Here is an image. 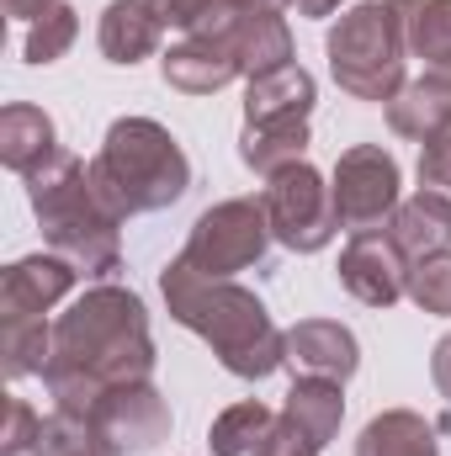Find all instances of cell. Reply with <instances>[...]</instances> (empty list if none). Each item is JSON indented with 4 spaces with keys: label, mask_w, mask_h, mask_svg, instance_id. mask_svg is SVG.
<instances>
[{
    "label": "cell",
    "mask_w": 451,
    "mask_h": 456,
    "mask_svg": "<svg viewBox=\"0 0 451 456\" xmlns=\"http://www.w3.org/2000/svg\"><path fill=\"white\" fill-rule=\"evenodd\" d=\"M149 377H154V340L138 292L102 281L53 324V355L43 382L64 414L91 419L112 387H133Z\"/></svg>",
    "instance_id": "1"
},
{
    "label": "cell",
    "mask_w": 451,
    "mask_h": 456,
    "mask_svg": "<svg viewBox=\"0 0 451 456\" xmlns=\"http://www.w3.org/2000/svg\"><path fill=\"white\" fill-rule=\"evenodd\" d=\"M160 292L165 308L181 330L202 335L213 345V355L224 361V371H234L239 382H260L282 366L287 355V335L271 324L266 303L239 287V281H213L202 271H192L181 255L160 271Z\"/></svg>",
    "instance_id": "2"
},
{
    "label": "cell",
    "mask_w": 451,
    "mask_h": 456,
    "mask_svg": "<svg viewBox=\"0 0 451 456\" xmlns=\"http://www.w3.org/2000/svg\"><path fill=\"white\" fill-rule=\"evenodd\" d=\"M91 186L127 224L138 213L176 208L192 191V159L154 117H117L102 138V154L91 159Z\"/></svg>",
    "instance_id": "3"
},
{
    "label": "cell",
    "mask_w": 451,
    "mask_h": 456,
    "mask_svg": "<svg viewBox=\"0 0 451 456\" xmlns=\"http://www.w3.org/2000/svg\"><path fill=\"white\" fill-rule=\"evenodd\" d=\"M27 202L37 213L48 249L64 255L80 276H112L122 265V244H117L122 218L96 197L91 165L80 154L59 149L43 170H32L27 175Z\"/></svg>",
    "instance_id": "4"
},
{
    "label": "cell",
    "mask_w": 451,
    "mask_h": 456,
    "mask_svg": "<svg viewBox=\"0 0 451 456\" xmlns=\"http://www.w3.org/2000/svg\"><path fill=\"white\" fill-rule=\"evenodd\" d=\"M330 53V75L345 96L356 102H393L409 80H404V21L393 11V0H361L340 16L324 37Z\"/></svg>",
    "instance_id": "5"
},
{
    "label": "cell",
    "mask_w": 451,
    "mask_h": 456,
    "mask_svg": "<svg viewBox=\"0 0 451 456\" xmlns=\"http://www.w3.org/2000/svg\"><path fill=\"white\" fill-rule=\"evenodd\" d=\"M271 218H266V202L255 197H228L218 208H208L192 233H186V249L181 260L213 281H234L239 271L260 265L266 260V244H271Z\"/></svg>",
    "instance_id": "6"
},
{
    "label": "cell",
    "mask_w": 451,
    "mask_h": 456,
    "mask_svg": "<svg viewBox=\"0 0 451 456\" xmlns=\"http://www.w3.org/2000/svg\"><path fill=\"white\" fill-rule=\"evenodd\" d=\"M260 202H266L271 233H276L292 255H319V249L340 233L335 191H330V181H324L308 159H303V165H287L282 175H271L266 191H260Z\"/></svg>",
    "instance_id": "7"
},
{
    "label": "cell",
    "mask_w": 451,
    "mask_h": 456,
    "mask_svg": "<svg viewBox=\"0 0 451 456\" xmlns=\"http://www.w3.org/2000/svg\"><path fill=\"white\" fill-rule=\"evenodd\" d=\"M330 191H335L340 228H350V233L388 228L393 213H398V202H404L398 197V159L382 143H350L335 159Z\"/></svg>",
    "instance_id": "8"
},
{
    "label": "cell",
    "mask_w": 451,
    "mask_h": 456,
    "mask_svg": "<svg viewBox=\"0 0 451 456\" xmlns=\"http://www.w3.org/2000/svg\"><path fill=\"white\" fill-rule=\"evenodd\" d=\"M91 430L102 436V446L112 456L127 452H154L160 441H170V403L154 382H133V387H112L96 414Z\"/></svg>",
    "instance_id": "9"
},
{
    "label": "cell",
    "mask_w": 451,
    "mask_h": 456,
    "mask_svg": "<svg viewBox=\"0 0 451 456\" xmlns=\"http://www.w3.org/2000/svg\"><path fill=\"white\" fill-rule=\"evenodd\" d=\"M335 271H340V287L366 308H393L398 297H409V255L393 244L388 228L350 233Z\"/></svg>",
    "instance_id": "10"
},
{
    "label": "cell",
    "mask_w": 451,
    "mask_h": 456,
    "mask_svg": "<svg viewBox=\"0 0 451 456\" xmlns=\"http://www.w3.org/2000/svg\"><path fill=\"white\" fill-rule=\"evenodd\" d=\"M75 281H80V271L64 255H53V249L21 255L0 276V319H43L53 303H64L75 292Z\"/></svg>",
    "instance_id": "11"
},
{
    "label": "cell",
    "mask_w": 451,
    "mask_h": 456,
    "mask_svg": "<svg viewBox=\"0 0 451 456\" xmlns=\"http://www.w3.org/2000/svg\"><path fill=\"white\" fill-rule=\"evenodd\" d=\"M282 366L292 371V382L298 377H319V382H350L356 377V366H361V345L356 335L335 324V319H303V324H292L287 330V355H282Z\"/></svg>",
    "instance_id": "12"
},
{
    "label": "cell",
    "mask_w": 451,
    "mask_h": 456,
    "mask_svg": "<svg viewBox=\"0 0 451 456\" xmlns=\"http://www.w3.org/2000/svg\"><path fill=\"white\" fill-rule=\"evenodd\" d=\"M160 75L170 91L181 96H213L224 91L228 80H239V59L228 48V37H181L165 59H160Z\"/></svg>",
    "instance_id": "13"
},
{
    "label": "cell",
    "mask_w": 451,
    "mask_h": 456,
    "mask_svg": "<svg viewBox=\"0 0 451 456\" xmlns=\"http://www.w3.org/2000/svg\"><path fill=\"white\" fill-rule=\"evenodd\" d=\"M319 102V86L303 64H287L276 75H260L244 86V122L255 127H276V122H308Z\"/></svg>",
    "instance_id": "14"
},
{
    "label": "cell",
    "mask_w": 451,
    "mask_h": 456,
    "mask_svg": "<svg viewBox=\"0 0 451 456\" xmlns=\"http://www.w3.org/2000/svg\"><path fill=\"white\" fill-rule=\"evenodd\" d=\"M228 48H234V59H239L244 80H260V75H276V69L292 64V32H287V21H282L276 11L244 5L239 21L228 27Z\"/></svg>",
    "instance_id": "15"
},
{
    "label": "cell",
    "mask_w": 451,
    "mask_h": 456,
    "mask_svg": "<svg viewBox=\"0 0 451 456\" xmlns=\"http://www.w3.org/2000/svg\"><path fill=\"white\" fill-rule=\"evenodd\" d=\"M160 37H165V21L154 16L149 0H107L102 27H96V43H102L107 64H122V69L144 64L160 48Z\"/></svg>",
    "instance_id": "16"
},
{
    "label": "cell",
    "mask_w": 451,
    "mask_h": 456,
    "mask_svg": "<svg viewBox=\"0 0 451 456\" xmlns=\"http://www.w3.org/2000/svg\"><path fill=\"white\" fill-rule=\"evenodd\" d=\"M388 127L398 138H414V143L451 127V69H425L420 80H409L388 102Z\"/></svg>",
    "instance_id": "17"
},
{
    "label": "cell",
    "mask_w": 451,
    "mask_h": 456,
    "mask_svg": "<svg viewBox=\"0 0 451 456\" xmlns=\"http://www.w3.org/2000/svg\"><path fill=\"white\" fill-rule=\"evenodd\" d=\"M53 154H59V133H53V117L43 112V107L11 102V107L0 112V165H5V170L32 175V170H43Z\"/></svg>",
    "instance_id": "18"
},
{
    "label": "cell",
    "mask_w": 451,
    "mask_h": 456,
    "mask_svg": "<svg viewBox=\"0 0 451 456\" xmlns=\"http://www.w3.org/2000/svg\"><path fill=\"white\" fill-rule=\"evenodd\" d=\"M388 233H393V244H398L409 260L441 255V249H451V202L436 197V191H414L409 202H398Z\"/></svg>",
    "instance_id": "19"
},
{
    "label": "cell",
    "mask_w": 451,
    "mask_h": 456,
    "mask_svg": "<svg viewBox=\"0 0 451 456\" xmlns=\"http://www.w3.org/2000/svg\"><path fill=\"white\" fill-rule=\"evenodd\" d=\"M356 456H441L436 446V425L414 409H382L377 419H366Z\"/></svg>",
    "instance_id": "20"
},
{
    "label": "cell",
    "mask_w": 451,
    "mask_h": 456,
    "mask_svg": "<svg viewBox=\"0 0 451 456\" xmlns=\"http://www.w3.org/2000/svg\"><path fill=\"white\" fill-rule=\"evenodd\" d=\"M303 154H308V122H276V127L244 122V133H239V159L266 181L282 175L287 165H303Z\"/></svg>",
    "instance_id": "21"
},
{
    "label": "cell",
    "mask_w": 451,
    "mask_h": 456,
    "mask_svg": "<svg viewBox=\"0 0 451 456\" xmlns=\"http://www.w3.org/2000/svg\"><path fill=\"white\" fill-rule=\"evenodd\" d=\"M404 43L430 69H451V0H393Z\"/></svg>",
    "instance_id": "22"
},
{
    "label": "cell",
    "mask_w": 451,
    "mask_h": 456,
    "mask_svg": "<svg viewBox=\"0 0 451 456\" xmlns=\"http://www.w3.org/2000/svg\"><path fill=\"white\" fill-rule=\"evenodd\" d=\"M53 355V330L43 319H0V366L5 377H43Z\"/></svg>",
    "instance_id": "23"
},
{
    "label": "cell",
    "mask_w": 451,
    "mask_h": 456,
    "mask_svg": "<svg viewBox=\"0 0 451 456\" xmlns=\"http://www.w3.org/2000/svg\"><path fill=\"white\" fill-rule=\"evenodd\" d=\"M271 419H276V414H271L260 398L228 403L224 414L213 419V430H208V452H213V456H255L260 436L271 430Z\"/></svg>",
    "instance_id": "24"
},
{
    "label": "cell",
    "mask_w": 451,
    "mask_h": 456,
    "mask_svg": "<svg viewBox=\"0 0 451 456\" xmlns=\"http://www.w3.org/2000/svg\"><path fill=\"white\" fill-rule=\"evenodd\" d=\"M149 5L181 37H228V27L244 11V0H149Z\"/></svg>",
    "instance_id": "25"
},
{
    "label": "cell",
    "mask_w": 451,
    "mask_h": 456,
    "mask_svg": "<svg viewBox=\"0 0 451 456\" xmlns=\"http://www.w3.org/2000/svg\"><path fill=\"white\" fill-rule=\"evenodd\" d=\"M75 37H80V11L75 5H53V11H43L37 21H27V43H21V53H27V64H59L70 48H75Z\"/></svg>",
    "instance_id": "26"
},
{
    "label": "cell",
    "mask_w": 451,
    "mask_h": 456,
    "mask_svg": "<svg viewBox=\"0 0 451 456\" xmlns=\"http://www.w3.org/2000/svg\"><path fill=\"white\" fill-rule=\"evenodd\" d=\"M409 297H414L420 314L451 319V249L425 255V260H409Z\"/></svg>",
    "instance_id": "27"
},
{
    "label": "cell",
    "mask_w": 451,
    "mask_h": 456,
    "mask_svg": "<svg viewBox=\"0 0 451 456\" xmlns=\"http://www.w3.org/2000/svg\"><path fill=\"white\" fill-rule=\"evenodd\" d=\"M43 436V419L27 398H5V425H0V456H32Z\"/></svg>",
    "instance_id": "28"
},
{
    "label": "cell",
    "mask_w": 451,
    "mask_h": 456,
    "mask_svg": "<svg viewBox=\"0 0 451 456\" xmlns=\"http://www.w3.org/2000/svg\"><path fill=\"white\" fill-rule=\"evenodd\" d=\"M420 191H436L451 202V127L420 143Z\"/></svg>",
    "instance_id": "29"
},
{
    "label": "cell",
    "mask_w": 451,
    "mask_h": 456,
    "mask_svg": "<svg viewBox=\"0 0 451 456\" xmlns=\"http://www.w3.org/2000/svg\"><path fill=\"white\" fill-rule=\"evenodd\" d=\"M324 446L298 425V419H287V414H276L271 419V430L260 436V446H255V456H319Z\"/></svg>",
    "instance_id": "30"
},
{
    "label": "cell",
    "mask_w": 451,
    "mask_h": 456,
    "mask_svg": "<svg viewBox=\"0 0 451 456\" xmlns=\"http://www.w3.org/2000/svg\"><path fill=\"white\" fill-rule=\"evenodd\" d=\"M430 382H436V393L451 403V335H441L436 350H430Z\"/></svg>",
    "instance_id": "31"
},
{
    "label": "cell",
    "mask_w": 451,
    "mask_h": 456,
    "mask_svg": "<svg viewBox=\"0 0 451 456\" xmlns=\"http://www.w3.org/2000/svg\"><path fill=\"white\" fill-rule=\"evenodd\" d=\"M5 5V16H16V21H37L43 11H53L59 0H0Z\"/></svg>",
    "instance_id": "32"
},
{
    "label": "cell",
    "mask_w": 451,
    "mask_h": 456,
    "mask_svg": "<svg viewBox=\"0 0 451 456\" xmlns=\"http://www.w3.org/2000/svg\"><path fill=\"white\" fill-rule=\"evenodd\" d=\"M340 5H345V0H298V16H314V21H319V16H335Z\"/></svg>",
    "instance_id": "33"
},
{
    "label": "cell",
    "mask_w": 451,
    "mask_h": 456,
    "mask_svg": "<svg viewBox=\"0 0 451 456\" xmlns=\"http://www.w3.org/2000/svg\"><path fill=\"white\" fill-rule=\"evenodd\" d=\"M244 5H255V11H287V5H298V0H244Z\"/></svg>",
    "instance_id": "34"
}]
</instances>
